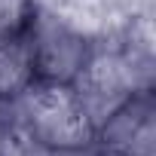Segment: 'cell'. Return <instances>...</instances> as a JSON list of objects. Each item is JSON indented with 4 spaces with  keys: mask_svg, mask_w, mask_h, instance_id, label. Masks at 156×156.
Here are the masks:
<instances>
[{
    "mask_svg": "<svg viewBox=\"0 0 156 156\" xmlns=\"http://www.w3.org/2000/svg\"><path fill=\"white\" fill-rule=\"evenodd\" d=\"M150 43L138 40L135 34H126L113 43L92 46V55L80 76L73 80V92L80 98L92 129L98 132L126 101H132L141 92L153 89V70H150Z\"/></svg>",
    "mask_w": 156,
    "mask_h": 156,
    "instance_id": "1",
    "label": "cell"
},
{
    "mask_svg": "<svg viewBox=\"0 0 156 156\" xmlns=\"http://www.w3.org/2000/svg\"><path fill=\"white\" fill-rule=\"evenodd\" d=\"M12 126L46 150H89L95 129L70 86L31 83L6 104Z\"/></svg>",
    "mask_w": 156,
    "mask_h": 156,
    "instance_id": "2",
    "label": "cell"
},
{
    "mask_svg": "<svg viewBox=\"0 0 156 156\" xmlns=\"http://www.w3.org/2000/svg\"><path fill=\"white\" fill-rule=\"evenodd\" d=\"M25 40L31 49L34 83H55V86H73L95 46V40L83 28H76L73 22L49 9H37Z\"/></svg>",
    "mask_w": 156,
    "mask_h": 156,
    "instance_id": "3",
    "label": "cell"
},
{
    "mask_svg": "<svg viewBox=\"0 0 156 156\" xmlns=\"http://www.w3.org/2000/svg\"><path fill=\"white\" fill-rule=\"evenodd\" d=\"M95 147H110L126 156H153L156 153V116H153V89L126 101L98 132Z\"/></svg>",
    "mask_w": 156,
    "mask_h": 156,
    "instance_id": "4",
    "label": "cell"
},
{
    "mask_svg": "<svg viewBox=\"0 0 156 156\" xmlns=\"http://www.w3.org/2000/svg\"><path fill=\"white\" fill-rule=\"evenodd\" d=\"M34 83V67H31V49L28 40H6L0 43V104H9Z\"/></svg>",
    "mask_w": 156,
    "mask_h": 156,
    "instance_id": "5",
    "label": "cell"
},
{
    "mask_svg": "<svg viewBox=\"0 0 156 156\" xmlns=\"http://www.w3.org/2000/svg\"><path fill=\"white\" fill-rule=\"evenodd\" d=\"M37 9V0H0V43L25 37Z\"/></svg>",
    "mask_w": 156,
    "mask_h": 156,
    "instance_id": "6",
    "label": "cell"
},
{
    "mask_svg": "<svg viewBox=\"0 0 156 156\" xmlns=\"http://www.w3.org/2000/svg\"><path fill=\"white\" fill-rule=\"evenodd\" d=\"M12 132H16V126H12V119H9V110H6V104H0V153L6 150Z\"/></svg>",
    "mask_w": 156,
    "mask_h": 156,
    "instance_id": "7",
    "label": "cell"
},
{
    "mask_svg": "<svg viewBox=\"0 0 156 156\" xmlns=\"http://www.w3.org/2000/svg\"><path fill=\"white\" fill-rule=\"evenodd\" d=\"M86 156H126V153L110 150V147H89V153H86Z\"/></svg>",
    "mask_w": 156,
    "mask_h": 156,
    "instance_id": "8",
    "label": "cell"
},
{
    "mask_svg": "<svg viewBox=\"0 0 156 156\" xmlns=\"http://www.w3.org/2000/svg\"><path fill=\"white\" fill-rule=\"evenodd\" d=\"M89 150H46V156H86Z\"/></svg>",
    "mask_w": 156,
    "mask_h": 156,
    "instance_id": "9",
    "label": "cell"
}]
</instances>
